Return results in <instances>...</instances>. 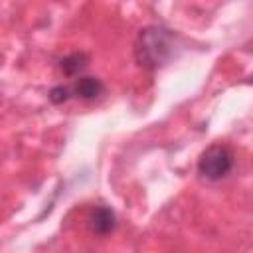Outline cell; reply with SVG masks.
Returning <instances> with one entry per match:
<instances>
[{
    "label": "cell",
    "instance_id": "cell-6",
    "mask_svg": "<svg viewBox=\"0 0 253 253\" xmlns=\"http://www.w3.org/2000/svg\"><path fill=\"white\" fill-rule=\"evenodd\" d=\"M69 97H71V89H67V87H63V85H57V87H53V89L49 91V101L55 103V105L65 103Z\"/></svg>",
    "mask_w": 253,
    "mask_h": 253
},
{
    "label": "cell",
    "instance_id": "cell-4",
    "mask_svg": "<svg viewBox=\"0 0 253 253\" xmlns=\"http://www.w3.org/2000/svg\"><path fill=\"white\" fill-rule=\"evenodd\" d=\"M103 83L97 77H79L73 85V93L81 99H95L103 93Z\"/></svg>",
    "mask_w": 253,
    "mask_h": 253
},
{
    "label": "cell",
    "instance_id": "cell-1",
    "mask_svg": "<svg viewBox=\"0 0 253 253\" xmlns=\"http://www.w3.org/2000/svg\"><path fill=\"white\" fill-rule=\"evenodd\" d=\"M176 47V34L164 26H146L140 30L136 43H134V55L138 65L156 69L164 65L172 55Z\"/></svg>",
    "mask_w": 253,
    "mask_h": 253
},
{
    "label": "cell",
    "instance_id": "cell-5",
    "mask_svg": "<svg viewBox=\"0 0 253 253\" xmlns=\"http://www.w3.org/2000/svg\"><path fill=\"white\" fill-rule=\"evenodd\" d=\"M85 65H87V55L81 51H75V53L63 57L59 63V67L65 75H77L81 69H85Z\"/></svg>",
    "mask_w": 253,
    "mask_h": 253
},
{
    "label": "cell",
    "instance_id": "cell-2",
    "mask_svg": "<svg viewBox=\"0 0 253 253\" xmlns=\"http://www.w3.org/2000/svg\"><path fill=\"white\" fill-rule=\"evenodd\" d=\"M231 168H233V154L227 146L221 144L208 146L198 160V172L208 180H221L231 172Z\"/></svg>",
    "mask_w": 253,
    "mask_h": 253
},
{
    "label": "cell",
    "instance_id": "cell-3",
    "mask_svg": "<svg viewBox=\"0 0 253 253\" xmlns=\"http://www.w3.org/2000/svg\"><path fill=\"white\" fill-rule=\"evenodd\" d=\"M117 225V217L115 211L107 206H97L91 213H89V227L91 231H95L97 235H107L115 229Z\"/></svg>",
    "mask_w": 253,
    "mask_h": 253
}]
</instances>
